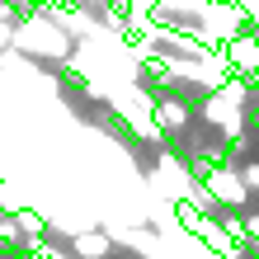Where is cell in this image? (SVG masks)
<instances>
[{
  "label": "cell",
  "mask_w": 259,
  "mask_h": 259,
  "mask_svg": "<svg viewBox=\"0 0 259 259\" xmlns=\"http://www.w3.org/2000/svg\"><path fill=\"white\" fill-rule=\"evenodd\" d=\"M198 179L207 184V193L217 198V207H222V212H240V207L250 203V189L240 184V170H236L231 160H222V165H212V170H203Z\"/></svg>",
  "instance_id": "obj_1"
},
{
  "label": "cell",
  "mask_w": 259,
  "mask_h": 259,
  "mask_svg": "<svg viewBox=\"0 0 259 259\" xmlns=\"http://www.w3.org/2000/svg\"><path fill=\"white\" fill-rule=\"evenodd\" d=\"M193 118H198L193 99H184V95H156V127L165 132V142H175Z\"/></svg>",
  "instance_id": "obj_2"
},
{
  "label": "cell",
  "mask_w": 259,
  "mask_h": 259,
  "mask_svg": "<svg viewBox=\"0 0 259 259\" xmlns=\"http://www.w3.org/2000/svg\"><path fill=\"white\" fill-rule=\"evenodd\" d=\"M113 245L118 240L104 231V226H85V231L71 236V254L75 259H113Z\"/></svg>",
  "instance_id": "obj_3"
},
{
  "label": "cell",
  "mask_w": 259,
  "mask_h": 259,
  "mask_svg": "<svg viewBox=\"0 0 259 259\" xmlns=\"http://www.w3.org/2000/svg\"><path fill=\"white\" fill-rule=\"evenodd\" d=\"M236 170H240V184L250 189V198H259V156H250V160H240Z\"/></svg>",
  "instance_id": "obj_4"
},
{
  "label": "cell",
  "mask_w": 259,
  "mask_h": 259,
  "mask_svg": "<svg viewBox=\"0 0 259 259\" xmlns=\"http://www.w3.org/2000/svg\"><path fill=\"white\" fill-rule=\"evenodd\" d=\"M254 90H259V75H254Z\"/></svg>",
  "instance_id": "obj_5"
},
{
  "label": "cell",
  "mask_w": 259,
  "mask_h": 259,
  "mask_svg": "<svg viewBox=\"0 0 259 259\" xmlns=\"http://www.w3.org/2000/svg\"><path fill=\"white\" fill-rule=\"evenodd\" d=\"M0 259H5V254H0Z\"/></svg>",
  "instance_id": "obj_6"
}]
</instances>
